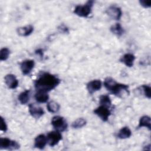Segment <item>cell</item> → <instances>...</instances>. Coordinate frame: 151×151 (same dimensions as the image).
<instances>
[{
  "instance_id": "6da1fadb",
  "label": "cell",
  "mask_w": 151,
  "mask_h": 151,
  "mask_svg": "<svg viewBox=\"0 0 151 151\" xmlns=\"http://www.w3.org/2000/svg\"><path fill=\"white\" fill-rule=\"evenodd\" d=\"M60 82V79L56 76L43 72L35 80L34 87L37 91H43L48 93L57 87Z\"/></svg>"
},
{
  "instance_id": "7a4b0ae2",
  "label": "cell",
  "mask_w": 151,
  "mask_h": 151,
  "mask_svg": "<svg viewBox=\"0 0 151 151\" xmlns=\"http://www.w3.org/2000/svg\"><path fill=\"white\" fill-rule=\"evenodd\" d=\"M104 86L111 94L118 97H123L129 94V86L116 82L111 77H107L104 81Z\"/></svg>"
},
{
  "instance_id": "3957f363",
  "label": "cell",
  "mask_w": 151,
  "mask_h": 151,
  "mask_svg": "<svg viewBox=\"0 0 151 151\" xmlns=\"http://www.w3.org/2000/svg\"><path fill=\"white\" fill-rule=\"evenodd\" d=\"M93 4V1H88L83 5H77L75 7L73 12L78 17L86 18L90 14Z\"/></svg>"
},
{
  "instance_id": "277c9868",
  "label": "cell",
  "mask_w": 151,
  "mask_h": 151,
  "mask_svg": "<svg viewBox=\"0 0 151 151\" xmlns=\"http://www.w3.org/2000/svg\"><path fill=\"white\" fill-rule=\"evenodd\" d=\"M51 123L54 129L60 132L66 130L68 127L67 123L65 119L60 116H54Z\"/></svg>"
},
{
  "instance_id": "5b68a950",
  "label": "cell",
  "mask_w": 151,
  "mask_h": 151,
  "mask_svg": "<svg viewBox=\"0 0 151 151\" xmlns=\"http://www.w3.org/2000/svg\"><path fill=\"white\" fill-rule=\"evenodd\" d=\"M20 147L19 144L13 140L7 137L0 139V149L7 150H17Z\"/></svg>"
},
{
  "instance_id": "8992f818",
  "label": "cell",
  "mask_w": 151,
  "mask_h": 151,
  "mask_svg": "<svg viewBox=\"0 0 151 151\" xmlns=\"http://www.w3.org/2000/svg\"><path fill=\"white\" fill-rule=\"evenodd\" d=\"M93 113L103 122L108 121L109 117L111 115V111L110 110L109 108L103 105H100L96 109H94Z\"/></svg>"
},
{
  "instance_id": "52a82bcc",
  "label": "cell",
  "mask_w": 151,
  "mask_h": 151,
  "mask_svg": "<svg viewBox=\"0 0 151 151\" xmlns=\"http://www.w3.org/2000/svg\"><path fill=\"white\" fill-rule=\"evenodd\" d=\"M47 138L48 144L50 146L54 147L57 145L62 139V135L58 131H51L48 133L47 134Z\"/></svg>"
},
{
  "instance_id": "ba28073f",
  "label": "cell",
  "mask_w": 151,
  "mask_h": 151,
  "mask_svg": "<svg viewBox=\"0 0 151 151\" xmlns=\"http://www.w3.org/2000/svg\"><path fill=\"white\" fill-rule=\"evenodd\" d=\"M35 65L33 60L27 59L22 61L20 64V68L23 75H28L32 70Z\"/></svg>"
},
{
  "instance_id": "9c48e42d",
  "label": "cell",
  "mask_w": 151,
  "mask_h": 151,
  "mask_svg": "<svg viewBox=\"0 0 151 151\" xmlns=\"http://www.w3.org/2000/svg\"><path fill=\"white\" fill-rule=\"evenodd\" d=\"M106 13L114 20H120L122 16V11L120 8L116 6H110L106 11Z\"/></svg>"
},
{
  "instance_id": "30bf717a",
  "label": "cell",
  "mask_w": 151,
  "mask_h": 151,
  "mask_svg": "<svg viewBox=\"0 0 151 151\" xmlns=\"http://www.w3.org/2000/svg\"><path fill=\"white\" fill-rule=\"evenodd\" d=\"M28 111L29 114L35 119L40 118L44 114V111L41 107L33 103L29 105Z\"/></svg>"
},
{
  "instance_id": "8fae6325",
  "label": "cell",
  "mask_w": 151,
  "mask_h": 151,
  "mask_svg": "<svg viewBox=\"0 0 151 151\" xmlns=\"http://www.w3.org/2000/svg\"><path fill=\"white\" fill-rule=\"evenodd\" d=\"M102 83L100 80H93L89 81L86 85V88L90 94L100 90L101 88Z\"/></svg>"
},
{
  "instance_id": "7c38bea8",
  "label": "cell",
  "mask_w": 151,
  "mask_h": 151,
  "mask_svg": "<svg viewBox=\"0 0 151 151\" xmlns=\"http://www.w3.org/2000/svg\"><path fill=\"white\" fill-rule=\"evenodd\" d=\"M4 80L6 86L10 89H15L18 86V80L14 74H6L4 77Z\"/></svg>"
},
{
  "instance_id": "4fadbf2b",
  "label": "cell",
  "mask_w": 151,
  "mask_h": 151,
  "mask_svg": "<svg viewBox=\"0 0 151 151\" xmlns=\"http://www.w3.org/2000/svg\"><path fill=\"white\" fill-rule=\"evenodd\" d=\"M47 143V136L44 134L38 135L34 139V147L39 149H44Z\"/></svg>"
},
{
  "instance_id": "5bb4252c",
  "label": "cell",
  "mask_w": 151,
  "mask_h": 151,
  "mask_svg": "<svg viewBox=\"0 0 151 151\" xmlns=\"http://www.w3.org/2000/svg\"><path fill=\"white\" fill-rule=\"evenodd\" d=\"M135 58L136 57L133 54L126 53L121 57L119 61L123 63L126 66L128 67H132L133 66Z\"/></svg>"
},
{
  "instance_id": "9a60e30c",
  "label": "cell",
  "mask_w": 151,
  "mask_h": 151,
  "mask_svg": "<svg viewBox=\"0 0 151 151\" xmlns=\"http://www.w3.org/2000/svg\"><path fill=\"white\" fill-rule=\"evenodd\" d=\"M34 31V27L32 25H27L24 27H18L17 29V34L21 37H27Z\"/></svg>"
},
{
  "instance_id": "2e32d148",
  "label": "cell",
  "mask_w": 151,
  "mask_h": 151,
  "mask_svg": "<svg viewBox=\"0 0 151 151\" xmlns=\"http://www.w3.org/2000/svg\"><path fill=\"white\" fill-rule=\"evenodd\" d=\"M35 100L39 103H44L48 101L49 96L47 92L43 91H37L34 96Z\"/></svg>"
},
{
  "instance_id": "e0dca14e",
  "label": "cell",
  "mask_w": 151,
  "mask_h": 151,
  "mask_svg": "<svg viewBox=\"0 0 151 151\" xmlns=\"http://www.w3.org/2000/svg\"><path fill=\"white\" fill-rule=\"evenodd\" d=\"M132 136V132L127 126H124L121 128L117 133L116 137L120 139H126Z\"/></svg>"
},
{
  "instance_id": "ac0fdd59",
  "label": "cell",
  "mask_w": 151,
  "mask_h": 151,
  "mask_svg": "<svg viewBox=\"0 0 151 151\" xmlns=\"http://www.w3.org/2000/svg\"><path fill=\"white\" fill-rule=\"evenodd\" d=\"M145 127L148 129L149 130H150V117L149 116L145 115L142 116L139 122V124L137 126V129H140L141 127Z\"/></svg>"
},
{
  "instance_id": "d6986e66",
  "label": "cell",
  "mask_w": 151,
  "mask_h": 151,
  "mask_svg": "<svg viewBox=\"0 0 151 151\" xmlns=\"http://www.w3.org/2000/svg\"><path fill=\"white\" fill-rule=\"evenodd\" d=\"M110 31L117 37H121L124 32V29L120 23H116L113 25L110 28Z\"/></svg>"
},
{
  "instance_id": "ffe728a7",
  "label": "cell",
  "mask_w": 151,
  "mask_h": 151,
  "mask_svg": "<svg viewBox=\"0 0 151 151\" xmlns=\"http://www.w3.org/2000/svg\"><path fill=\"white\" fill-rule=\"evenodd\" d=\"M30 90H26L21 92L18 96V100L21 104H27L30 98Z\"/></svg>"
},
{
  "instance_id": "44dd1931",
  "label": "cell",
  "mask_w": 151,
  "mask_h": 151,
  "mask_svg": "<svg viewBox=\"0 0 151 151\" xmlns=\"http://www.w3.org/2000/svg\"><path fill=\"white\" fill-rule=\"evenodd\" d=\"M47 109L49 112L51 113H55L59 111L60 106L57 102L55 101H50L47 103Z\"/></svg>"
},
{
  "instance_id": "7402d4cb",
  "label": "cell",
  "mask_w": 151,
  "mask_h": 151,
  "mask_svg": "<svg viewBox=\"0 0 151 151\" xmlns=\"http://www.w3.org/2000/svg\"><path fill=\"white\" fill-rule=\"evenodd\" d=\"M100 105H103L110 108L111 106V101L108 95H101L99 98Z\"/></svg>"
},
{
  "instance_id": "603a6c76",
  "label": "cell",
  "mask_w": 151,
  "mask_h": 151,
  "mask_svg": "<svg viewBox=\"0 0 151 151\" xmlns=\"http://www.w3.org/2000/svg\"><path fill=\"white\" fill-rule=\"evenodd\" d=\"M86 123L87 122L84 119L78 118L72 123L71 126L74 129H80L84 127L86 124Z\"/></svg>"
},
{
  "instance_id": "cb8c5ba5",
  "label": "cell",
  "mask_w": 151,
  "mask_h": 151,
  "mask_svg": "<svg viewBox=\"0 0 151 151\" xmlns=\"http://www.w3.org/2000/svg\"><path fill=\"white\" fill-rule=\"evenodd\" d=\"M10 54V50L4 47L1 48L0 50V60L1 61H5L6 60Z\"/></svg>"
},
{
  "instance_id": "d4e9b609",
  "label": "cell",
  "mask_w": 151,
  "mask_h": 151,
  "mask_svg": "<svg viewBox=\"0 0 151 151\" xmlns=\"http://www.w3.org/2000/svg\"><path fill=\"white\" fill-rule=\"evenodd\" d=\"M141 88L142 89L143 94L146 97L150 99L151 97V93H150V87L149 85H142L141 87Z\"/></svg>"
},
{
  "instance_id": "484cf974",
  "label": "cell",
  "mask_w": 151,
  "mask_h": 151,
  "mask_svg": "<svg viewBox=\"0 0 151 151\" xmlns=\"http://www.w3.org/2000/svg\"><path fill=\"white\" fill-rule=\"evenodd\" d=\"M7 130H8V126L6 123V122L2 117H1V130L5 132Z\"/></svg>"
},
{
  "instance_id": "4316f807",
  "label": "cell",
  "mask_w": 151,
  "mask_h": 151,
  "mask_svg": "<svg viewBox=\"0 0 151 151\" xmlns=\"http://www.w3.org/2000/svg\"><path fill=\"white\" fill-rule=\"evenodd\" d=\"M140 4L141 5V6H142L143 7L145 8H150L151 6V1L148 0H140L139 1Z\"/></svg>"
},
{
  "instance_id": "83f0119b",
  "label": "cell",
  "mask_w": 151,
  "mask_h": 151,
  "mask_svg": "<svg viewBox=\"0 0 151 151\" xmlns=\"http://www.w3.org/2000/svg\"><path fill=\"white\" fill-rule=\"evenodd\" d=\"M58 31L61 32V33H64V34H66V33H68L69 31H68V27H67L64 24H61L58 27Z\"/></svg>"
},
{
  "instance_id": "f1b7e54d",
  "label": "cell",
  "mask_w": 151,
  "mask_h": 151,
  "mask_svg": "<svg viewBox=\"0 0 151 151\" xmlns=\"http://www.w3.org/2000/svg\"><path fill=\"white\" fill-rule=\"evenodd\" d=\"M35 53L37 55H38L40 58L43 57V50L42 49H38L35 51Z\"/></svg>"
}]
</instances>
